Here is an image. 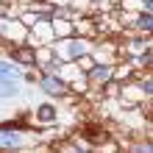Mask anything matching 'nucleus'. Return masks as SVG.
Returning <instances> with one entry per match:
<instances>
[{"instance_id": "5", "label": "nucleus", "mask_w": 153, "mask_h": 153, "mask_svg": "<svg viewBox=\"0 0 153 153\" xmlns=\"http://www.w3.org/2000/svg\"><path fill=\"white\" fill-rule=\"evenodd\" d=\"M0 78H20V70L11 67L8 61H0Z\"/></svg>"}, {"instance_id": "9", "label": "nucleus", "mask_w": 153, "mask_h": 153, "mask_svg": "<svg viewBox=\"0 0 153 153\" xmlns=\"http://www.w3.org/2000/svg\"><path fill=\"white\" fill-rule=\"evenodd\" d=\"M139 28H145V31H150V11H145L139 17Z\"/></svg>"}, {"instance_id": "2", "label": "nucleus", "mask_w": 153, "mask_h": 153, "mask_svg": "<svg viewBox=\"0 0 153 153\" xmlns=\"http://www.w3.org/2000/svg\"><path fill=\"white\" fill-rule=\"evenodd\" d=\"M17 92H20L17 78H0V97H14Z\"/></svg>"}, {"instance_id": "4", "label": "nucleus", "mask_w": 153, "mask_h": 153, "mask_svg": "<svg viewBox=\"0 0 153 153\" xmlns=\"http://www.w3.org/2000/svg\"><path fill=\"white\" fill-rule=\"evenodd\" d=\"M14 59L20 61V64H33V61H36V56H33V50H14Z\"/></svg>"}, {"instance_id": "6", "label": "nucleus", "mask_w": 153, "mask_h": 153, "mask_svg": "<svg viewBox=\"0 0 153 153\" xmlns=\"http://www.w3.org/2000/svg\"><path fill=\"white\" fill-rule=\"evenodd\" d=\"M36 117H39L42 123H50V120H56V109L45 103V106H39V114H36Z\"/></svg>"}, {"instance_id": "1", "label": "nucleus", "mask_w": 153, "mask_h": 153, "mask_svg": "<svg viewBox=\"0 0 153 153\" xmlns=\"http://www.w3.org/2000/svg\"><path fill=\"white\" fill-rule=\"evenodd\" d=\"M42 89L48 95H64L67 92V84L59 81V78H53V75H48V78H42Z\"/></svg>"}, {"instance_id": "8", "label": "nucleus", "mask_w": 153, "mask_h": 153, "mask_svg": "<svg viewBox=\"0 0 153 153\" xmlns=\"http://www.w3.org/2000/svg\"><path fill=\"white\" fill-rule=\"evenodd\" d=\"M70 53H73V56H84V53H86L84 42H70Z\"/></svg>"}, {"instance_id": "3", "label": "nucleus", "mask_w": 153, "mask_h": 153, "mask_svg": "<svg viewBox=\"0 0 153 153\" xmlns=\"http://www.w3.org/2000/svg\"><path fill=\"white\" fill-rule=\"evenodd\" d=\"M0 148H20V137L17 134H6L0 128Z\"/></svg>"}, {"instance_id": "7", "label": "nucleus", "mask_w": 153, "mask_h": 153, "mask_svg": "<svg viewBox=\"0 0 153 153\" xmlns=\"http://www.w3.org/2000/svg\"><path fill=\"white\" fill-rule=\"evenodd\" d=\"M109 75H111L109 67H95V70H89V78H92V81H106Z\"/></svg>"}]
</instances>
